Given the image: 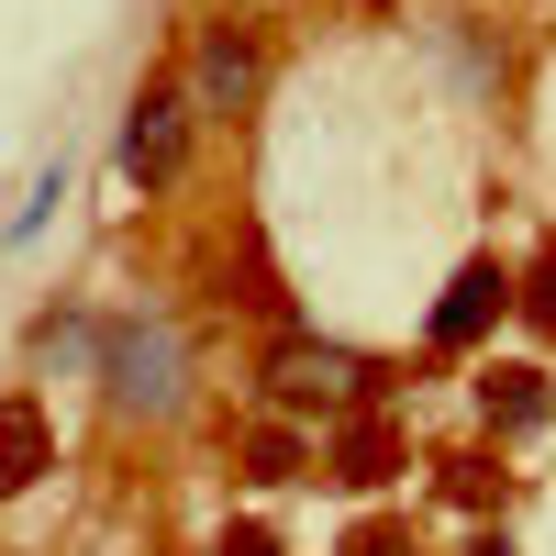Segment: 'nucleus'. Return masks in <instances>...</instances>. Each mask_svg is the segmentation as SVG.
Masks as SVG:
<instances>
[{
    "mask_svg": "<svg viewBox=\"0 0 556 556\" xmlns=\"http://www.w3.org/2000/svg\"><path fill=\"white\" fill-rule=\"evenodd\" d=\"M101 401L123 424H178L190 412V334L167 312H123L101 334Z\"/></svg>",
    "mask_w": 556,
    "mask_h": 556,
    "instance_id": "obj_1",
    "label": "nucleus"
},
{
    "mask_svg": "<svg viewBox=\"0 0 556 556\" xmlns=\"http://www.w3.org/2000/svg\"><path fill=\"white\" fill-rule=\"evenodd\" d=\"M190 123H201L190 78H146V89H134V112H123V178H134V190H178Z\"/></svg>",
    "mask_w": 556,
    "mask_h": 556,
    "instance_id": "obj_2",
    "label": "nucleus"
},
{
    "mask_svg": "<svg viewBox=\"0 0 556 556\" xmlns=\"http://www.w3.org/2000/svg\"><path fill=\"white\" fill-rule=\"evenodd\" d=\"M256 379H267V401L312 412V401H367V390H379V367H367L356 345H323V334H278V345L256 356Z\"/></svg>",
    "mask_w": 556,
    "mask_h": 556,
    "instance_id": "obj_3",
    "label": "nucleus"
},
{
    "mask_svg": "<svg viewBox=\"0 0 556 556\" xmlns=\"http://www.w3.org/2000/svg\"><path fill=\"white\" fill-rule=\"evenodd\" d=\"M256 89H267V45H256V23L212 12V23L190 34V101H201L212 123H235V112H256Z\"/></svg>",
    "mask_w": 556,
    "mask_h": 556,
    "instance_id": "obj_4",
    "label": "nucleus"
},
{
    "mask_svg": "<svg viewBox=\"0 0 556 556\" xmlns=\"http://www.w3.org/2000/svg\"><path fill=\"white\" fill-rule=\"evenodd\" d=\"M501 312H513V278H501V256H468V267L445 278V301H434V323H424V345H434V356H468Z\"/></svg>",
    "mask_w": 556,
    "mask_h": 556,
    "instance_id": "obj_5",
    "label": "nucleus"
},
{
    "mask_svg": "<svg viewBox=\"0 0 556 556\" xmlns=\"http://www.w3.org/2000/svg\"><path fill=\"white\" fill-rule=\"evenodd\" d=\"M45 468H56V424H45L34 390H12V401H0V501H23Z\"/></svg>",
    "mask_w": 556,
    "mask_h": 556,
    "instance_id": "obj_6",
    "label": "nucleus"
},
{
    "mask_svg": "<svg viewBox=\"0 0 556 556\" xmlns=\"http://www.w3.org/2000/svg\"><path fill=\"white\" fill-rule=\"evenodd\" d=\"M479 412H490L501 434H534L545 412H556V390H545V367H490V379H479Z\"/></svg>",
    "mask_w": 556,
    "mask_h": 556,
    "instance_id": "obj_7",
    "label": "nucleus"
},
{
    "mask_svg": "<svg viewBox=\"0 0 556 556\" xmlns=\"http://www.w3.org/2000/svg\"><path fill=\"white\" fill-rule=\"evenodd\" d=\"M334 479H356V490H390V479H401V434L379 424V412L334 434Z\"/></svg>",
    "mask_w": 556,
    "mask_h": 556,
    "instance_id": "obj_8",
    "label": "nucleus"
},
{
    "mask_svg": "<svg viewBox=\"0 0 556 556\" xmlns=\"http://www.w3.org/2000/svg\"><path fill=\"white\" fill-rule=\"evenodd\" d=\"M301 456H312V445H301L290 424H256V434H245V479H267V490H278V479H301Z\"/></svg>",
    "mask_w": 556,
    "mask_h": 556,
    "instance_id": "obj_9",
    "label": "nucleus"
},
{
    "mask_svg": "<svg viewBox=\"0 0 556 556\" xmlns=\"http://www.w3.org/2000/svg\"><path fill=\"white\" fill-rule=\"evenodd\" d=\"M513 312L534 323V334H556V245H534V256H523V278H513Z\"/></svg>",
    "mask_w": 556,
    "mask_h": 556,
    "instance_id": "obj_10",
    "label": "nucleus"
},
{
    "mask_svg": "<svg viewBox=\"0 0 556 556\" xmlns=\"http://www.w3.org/2000/svg\"><path fill=\"white\" fill-rule=\"evenodd\" d=\"M56 201H67V156H56V167H34V201L12 212V245H34V235H45V212H56Z\"/></svg>",
    "mask_w": 556,
    "mask_h": 556,
    "instance_id": "obj_11",
    "label": "nucleus"
},
{
    "mask_svg": "<svg viewBox=\"0 0 556 556\" xmlns=\"http://www.w3.org/2000/svg\"><path fill=\"white\" fill-rule=\"evenodd\" d=\"M345 556H424V545H412V523H356Z\"/></svg>",
    "mask_w": 556,
    "mask_h": 556,
    "instance_id": "obj_12",
    "label": "nucleus"
},
{
    "mask_svg": "<svg viewBox=\"0 0 556 556\" xmlns=\"http://www.w3.org/2000/svg\"><path fill=\"white\" fill-rule=\"evenodd\" d=\"M223 556H278V534H267V523H235V534H223Z\"/></svg>",
    "mask_w": 556,
    "mask_h": 556,
    "instance_id": "obj_13",
    "label": "nucleus"
},
{
    "mask_svg": "<svg viewBox=\"0 0 556 556\" xmlns=\"http://www.w3.org/2000/svg\"><path fill=\"white\" fill-rule=\"evenodd\" d=\"M468 556H513V534H479V545H468Z\"/></svg>",
    "mask_w": 556,
    "mask_h": 556,
    "instance_id": "obj_14",
    "label": "nucleus"
}]
</instances>
